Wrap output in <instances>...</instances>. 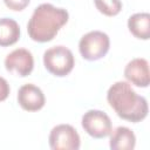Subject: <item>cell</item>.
<instances>
[{
  "instance_id": "cell-1",
  "label": "cell",
  "mask_w": 150,
  "mask_h": 150,
  "mask_svg": "<svg viewBox=\"0 0 150 150\" xmlns=\"http://www.w3.org/2000/svg\"><path fill=\"white\" fill-rule=\"evenodd\" d=\"M107 101L122 120L137 123L148 116V102L138 95L129 82L117 81L107 91Z\"/></svg>"
},
{
  "instance_id": "cell-2",
  "label": "cell",
  "mask_w": 150,
  "mask_h": 150,
  "mask_svg": "<svg viewBox=\"0 0 150 150\" xmlns=\"http://www.w3.org/2000/svg\"><path fill=\"white\" fill-rule=\"evenodd\" d=\"M68 19L69 13L67 9L55 7L52 4H41L34 9L27 23L28 35L36 42L52 41Z\"/></svg>"
},
{
  "instance_id": "cell-3",
  "label": "cell",
  "mask_w": 150,
  "mask_h": 150,
  "mask_svg": "<svg viewBox=\"0 0 150 150\" xmlns=\"http://www.w3.org/2000/svg\"><path fill=\"white\" fill-rule=\"evenodd\" d=\"M43 64L50 74L62 77L73 70L75 59L69 48L64 46H54L43 53Z\"/></svg>"
},
{
  "instance_id": "cell-4",
  "label": "cell",
  "mask_w": 150,
  "mask_h": 150,
  "mask_svg": "<svg viewBox=\"0 0 150 150\" xmlns=\"http://www.w3.org/2000/svg\"><path fill=\"white\" fill-rule=\"evenodd\" d=\"M110 48V39L108 34L101 30H91L86 33L79 42L80 54L84 60L96 61L107 55Z\"/></svg>"
},
{
  "instance_id": "cell-5",
  "label": "cell",
  "mask_w": 150,
  "mask_h": 150,
  "mask_svg": "<svg viewBox=\"0 0 150 150\" xmlns=\"http://www.w3.org/2000/svg\"><path fill=\"white\" fill-rule=\"evenodd\" d=\"M82 128L93 138H103L112 130L110 117L102 110L90 109L83 114L81 120Z\"/></svg>"
},
{
  "instance_id": "cell-6",
  "label": "cell",
  "mask_w": 150,
  "mask_h": 150,
  "mask_svg": "<svg viewBox=\"0 0 150 150\" xmlns=\"http://www.w3.org/2000/svg\"><path fill=\"white\" fill-rule=\"evenodd\" d=\"M49 146L53 150H79L80 135L70 124H59L50 130Z\"/></svg>"
},
{
  "instance_id": "cell-7",
  "label": "cell",
  "mask_w": 150,
  "mask_h": 150,
  "mask_svg": "<svg viewBox=\"0 0 150 150\" xmlns=\"http://www.w3.org/2000/svg\"><path fill=\"white\" fill-rule=\"evenodd\" d=\"M5 68L16 76H28L34 68V57L28 49L16 48L7 54L5 59Z\"/></svg>"
},
{
  "instance_id": "cell-8",
  "label": "cell",
  "mask_w": 150,
  "mask_h": 150,
  "mask_svg": "<svg viewBox=\"0 0 150 150\" xmlns=\"http://www.w3.org/2000/svg\"><path fill=\"white\" fill-rule=\"evenodd\" d=\"M18 103L26 111H38L43 108L46 97L42 90L33 83H26L19 88Z\"/></svg>"
},
{
  "instance_id": "cell-9",
  "label": "cell",
  "mask_w": 150,
  "mask_h": 150,
  "mask_svg": "<svg viewBox=\"0 0 150 150\" xmlns=\"http://www.w3.org/2000/svg\"><path fill=\"white\" fill-rule=\"evenodd\" d=\"M124 76L128 82L139 88H146L150 83L149 63L143 57H136L129 61L124 68Z\"/></svg>"
},
{
  "instance_id": "cell-10",
  "label": "cell",
  "mask_w": 150,
  "mask_h": 150,
  "mask_svg": "<svg viewBox=\"0 0 150 150\" xmlns=\"http://www.w3.org/2000/svg\"><path fill=\"white\" fill-rule=\"evenodd\" d=\"M136 145L134 131L127 127H117L110 132L109 146L112 150H132Z\"/></svg>"
},
{
  "instance_id": "cell-11",
  "label": "cell",
  "mask_w": 150,
  "mask_h": 150,
  "mask_svg": "<svg viewBox=\"0 0 150 150\" xmlns=\"http://www.w3.org/2000/svg\"><path fill=\"white\" fill-rule=\"evenodd\" d=\"M128 28L135 38L148 40L150 38V14L145 12L132 14L128 19Z\"/></svg>"
},
{
  "instance_id": "cell-12",
  "label": "cell",
  "mask_w": 150,
  "mask_h": 150,
  "mask_svg": "<svg viewBox=\"0 0 150 150\" xmlns=\"http://www.w3.org/2000/svg\"><path fill=\"white\" fill-rule=\"evenodd\" d=\"M20 38L19 23L11 18L0 19V47L12 46Z\"/></svg>"
},
{
  "instance_id": "cell-13",
  "label": "cell",
  "mask_w": 150,
  "mask_h": 150,
  "mask_svg": "<svg viewBox=\"0 0 150 150\" xmlns=\"http://www.w3.org/2000/svg\"><path fill=\"white\" fill-rule=\"evenodd\" d=\"M94 2L98 12L107 16H115L122 9V2L120 0H94Z\"/></svg>"
},
{
  "instance_id": "cell-14",
  "label": "cell",
  "mask_w": 150,
  "mask_h": 150,
  "mask_svg": "<svg viewBox=\"0 0 150 150\" xmlns=\"http://www.w3.org/2000/svg\"><path fill=\"white\" fill-rule=\"evenodd\" d=\"M29 1L30 0H4L5 5L9 9L16 11V12H20V11L25 9L29 5Z\"/></svg>"
},
{
  "instance_id": "cell-15",
  "label": "cell",
  "mask_w": 150,
  "mask_h": 150,
  "mask_svg": "<svg viewBox=\"0 0 150 150\" xmlns=\"http://www.w3.org/2000/svg\"><path fill=\"white\" fill-rule=\"evenodd\" d=\"M9 91H11V89H9L8 82L6 81V79H4L2 76H0V102L5 101L8 97Z\"/></svg>"
}]
</instances>
